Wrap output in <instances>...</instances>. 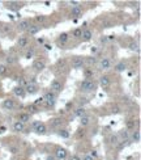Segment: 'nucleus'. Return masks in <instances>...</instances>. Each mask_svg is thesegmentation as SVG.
Wrapping results in <instances>:
<instances>
[{
  "label": "nucleus",
  "instance_id": "nucleus-16",
  "mask_svg": "<svg viewBox=\"0 0 141 160\" xmlns=\"http://www.w3.org/2000/svg\"><path fill=\"white\" fill-rule=\"evenodd\" d=\"M141 139V132L140 130H135V131L132 132V135H131V141L132 142H135V143H138Z\"/></svg>",
  "mask_w": 141,
  "mask_h": 160
},
{
  "label": "nucleus",
  "instance_id": "nucleus-30",
  "mask_svg": "<svg viewBox=\"0 0 141 160\" xmlns=\"http://www.w3.org/2000/svg\"><path fill=\"white\" fill-rule=\"evenodd\" d=\"M84 74H85V76H86V79L89 80V79H90V77H92V76H93V70H92V68H86V70H85V71H84Z\"/></svg>",
  "mask_w": 141,
  "mask_h": 160
},
{
  "label": "nucleus",
  "instance_id": "nucleus-11",
  "mask_svg": "<svg viewBox=\"0 0 141 160\" xmlns=\"http://www.w3.org/2000/svg\"><path fill=\"white\" fill-rule=\"evenodd\" d=\"M110 77L106 76V75H103V76L99 77V84H101L102 88H108L110 87Z\"/></svg>",
  "mask_w": 141,
  "mask_h": 160
},
{
  "label": "nucleus",
  "instance_id": "nucleus-41",
  "mask_svg": "<svg viewBox=\"0 0 141 160\" xmlns=\"http://www.w3.org/2000/svg\"><path fill=\"white\" fill-rule=\"evenodd\" d=\"M70 160H81L80 156H77V155H73V156L70 157Z\"/></svg>",
  "mask_w": 141,
  "mask_h": 160
},
{
  "label": "nucleus",
  "instance_id": "nucleus-8",
  "mask_svg": "<svg viewBox=\"0 0 141 160\" xmlns=\"http://www.w3.org/2000/svg\"><path fill=\"white\" fill-rule=\"evenodd\" d=\"M29 26H30V21H29V20H22V21L19 22L17 29H19L20 32H25V30H28Z\"/></svg>",
  "mask_w": 141,
  "mask_h": 160
},
{
  "label": "nucleus",
  "instance_id": "nucleus-44",
  "mask_svg": "<svg viewBox=\"0 0 141 160\" xmlns=\"http://www.w3.org/2000/svg\"><path fill=\"white\" fill-rule=\"evenodd\" d=\"M88 61H89V63H95V59L94 58H89Z\"/></svg>",
  "mask_w": 141,
  "mask_h": 160
},
{
  "label": "nucleus",
  "instance_id": "nucleus-40",
  "mask_svg": "<svg viewBox=\"0 0 141 160\" xmlns=\"http://www.w3.org/2000/svg\"><path fill=\"white\" fill-rule=\"evenodd\" d=\"M39 123H41V121H35V122L31 123V127H33V129H35V127H37L38 125H39Z\"/></svg>",
  "mask_w": 141,
  "mask_h": 160
},
{
  "label": "nucleus",
  "instance_id": "nucleus-26",
  "mask_svg": "<svg viewBox=\"0 0 141 160\" xmlns=\"http://www.w3.org/2000/svg\"><path fill=\"white\" fill-rule=\"evenodd\" d=\"M81 34H82V30H81L80 28L74 29V30L72 32V36H73L74 38H80V37H81Z\"/></svg>",
  "mask_w": 141,
  "mask_h": 160
},
{
  "label": "nucleus",
  "instance_id": "nucleus-1",
  "mask_svg": "<svg viewBox=\"0 0 141 160\" xmlns=\"http://www.w3.org/2000/svg\"><path fill=\"white\" fill-rule=\"evenodd\" d=\"M43 100H45V104H46L47 108H52L56 102V96H55V93H52L51 91H49V92L45 93Z\"/></svg>",
  "mask_w": 141,
  "mask_h": 160
},
{
  "label": "nucleus",
  "instance_id": "nucleus-14",
  "mask_svg": "<svg viewBox=\"0 0 141 160\" xmlns=\"http://www.w3.org/2000/svg\"><path fill=\"white\" fill-rule=\"evenodd\" d=\"M81 37H82L84 41H90L92 40V37H93V32L90 30V29H85V30H82Z\"/></svg>",
  "mask_w": 141,
  "mask_h": 160
},
{
  "label": "nucleus",
  "instance_id": "nucleus-37",
  "mask_svg": "<svg viewBox=\"0 0 141 160\" xmlns=\"http://www.w3.org/2000/svg\"><path fill=\"white\" fill-rule=\"evenodd\" d=\"M69 4L72 5V8H74V7H80V1H76V0H70Z\"/></svg>",
  "mask_w": 141,
  "mask_h": 160
},
{
  "label": "nucleus",
  "instance_id": "nucleus-15",
  "mask_svg": "<svg viewBox=\"0 0 141 160\" xmlns=\"http://www.w3.org/2000/svg\"><path fill=\"white\" fill-rule=\"evenodd\" d=\"M13 93H15L17 97H25V95H26V93H25L24 87H20V85L16 87L15 89H13Z\"/></svg>",
  "mask_w": 141,
  "mask_h": 160
},
{
  "label": "nucleus",
  "instance_id": "nucleus-27",
  "mask_svg": "<svg viewBox=\"0 0 141 160\" xmlns=\"http://www.w3.org/2000/svg\"><path fill=\"white\" fill-rule=\"evenodd\" d=\"M110 143L114 146H116L118 143H119V136L118 135H111L110 136Z\"/></svg>",
  "mask_w": 141,
  "mask_h": 160
},
{
  "label": "nucleus",
  "instance_id": "nucleus-18",
  "mask_svg": "<svg viewBox=\"0 0 141 160\" xmlns=\"http://www.w3.org/2000/svg\"><path fill=\"white\" fill-rule=\"evenodd\" d=\"M19 121L20 122H22V123L29 122V121H30V114L29 113H21L19 116Z\"/></svg>",
  "mask_w": 141,
  "mask_h": 160
},
{
  "label": "nucleus",
  "instance_id": "nucleus-38",
  "mask_svg": "<svg viewBox=\"0 0 141 160\" xmlns=\"http://www.w3.org/2000/svg\"><path fill=\"white\" fill-rule=\"evenodd\" d=\"M16 59L13 58V56H7V63H9V65H12V63H15Z\"/></svg>",
  "mask_w": 141,
  "mask_h": 160
},
{
  "label": "nucleus",
  "instance_id": "nucleus-47",
  "mask_svg": "<svg viewBox=\"0 0 141 160\" xmlns=\"http://www.w3.org/2000/svg\"><path fill=\"white\" fill-rule=\"evenodd\" d=\"M92 52H97V49H95V47H92Z\"/></svg>",
  "mask_w": 141,
  "mask_h": 160
},
{
  "label": "nucleus",
  "instance_id": "nucleus-45",
  "mask_svg": "<svg viewBox=\"0 0 141 160\" xmlns=\"http://www.w3.org/2000/svg\"><path fill=\"white\" fill-rule=\"evenodd\" d=\"M46 160H56V159H55V156H47Z\"/></svg>",
  "mask_w": 141,
  "mask_h": 160
},
{
  "label": "nucleus",
  "instance_id": "nucleus-23",
  "mask_svg": "<svg viewBox=\"0 0 141 160\" xmlns=\"http://www.w3.org/2000/svg\"><path fill=\"white\" fill-rule=\"evenodd\" d=\"M61 123H63L61 118H54V120H51V127H59Z\"/></svg>",
  "mask_w": 141,
  "mask_h": 160
},
{
  "label": "nucleus",
  "instance_id": "nucleus-32",
  "mask_svg": "<svg viewBox=\"0 0 141 160\" xmlns=\"http://www.w3.org/2000/svg\"><path fill=\"white\" fill-rule=\"evenodd\" d=\"M127 129H128V130L135 129V121H133V120L127 121Z\"/></svg>",
  "mask_w": 141,
  "mask_h": 160
},
{
  "label": "nucleus",
  "instance_id": "nucleus-31",
  "mask_svg": "<svg viewBox=\"0 0 141 160\" xmlns=\"http://www.w3.org/2000/svg\"><path fill=\"white\" fill-rule=\"evenodd\" d=\"M129 49H131L132 51H138V50H140V47H138V43L137 42H132L131 45H129Z\"/></svg>",
  "mask_w": 141,
  "mask_h": 160
},
{
  "label": "nucleus",
  "instance_id": "nucleus-28",
  "mask_svg": "<svg viewBox=\"0 0 141 160\" xmlns=\"http://www.w3.org/2000/svg\"><path fill=\"white\" fill-rule=\"evenodd\" d=\"M58 134H59V136H61V138H64V139L69 138V132H68V130H60Z\"/></svg>",
  "mask_w": 141,
  "mask_h": 160
},
{
  "label": "nucleus",
  "instance_id": "nucleus-4",
  "mask_svg": "<svg viewBox=\"0 0 141 160\" xmlns=\"http://www.w3.org/2000/svg\"><path fill=\"white\" fill-rule=\"evenodd\" d=\"M24 89H25V93H28V95H34V93L38 92V87H37L35 83H28L24 87Z\"/></svg>",
  "mask_w": 141,
  "mask_h": 160
},
{
  "label": "nucleus",
  "instance_id": "nucleus-25",
  "mask_svg": "<svg viewBox=\"0 0 141 160\" xmlns=\"http://www.w3.org/2000/svg\"><path fill=\"white\" fill-rule=\"evenodd\" d=\"M126 63L124 62H120V63H118L116 66H115V68H116V71H119V72H122V71H124L126 70Z\"/></svg>",
  "mask_w": 141,
  "mask_h": 160
},
{
  "label": "nucleus",
  "instance_id": "nucleus-33",
  "mask_svg": "<svg viewBox=\"0 0 141 160\" xmlns=\"http://www.w3.org/2000/svg\"><path fill=\"white\" fill-rule=\"evenodd\" d=\"M120 136L123 138V141H128V130H122Z\"/></svg>",
  "mask_w": 141,
  "mask_h": 160
},
{
  "label": "nucleus",
  "instance_id": "nucleus-29",
  "mask_svg": "<svg viewBox=\"0 0 141 160\" xmlns=\"http://www.w3.org/2000/svg\"><path fill=\"white\" fill-rule=\"evenodd\" d=\"M7 72H8V68H7L5 65H0V76H4V75H7Z\"/></svg>",
  "mask_w": 141,
  "mask_h": 160
},
{
  "label": "nucleus",
  "instance_id": "nucleus-5",
  "mask_svg": "<svg viewBox=\"0 0 141 160\" xmlns=\"http://www.w3.org/2000/svg\"><path fill=\"white\" fill-rule=\"evenodd\" d=\"M61 88H63V85H61V83L59 81V80H52L51 81V85H50V89H51L52 93H59L61 92Z\"/></svg>",
  "mask_w": 141,
  "mask_h": 160
},
{
  "label": "nucleus",
  "instance_id": "nucleus-10",
  "mask_svg": "<svg viewBox=\"0 0 141 160\" xmlns=\"http://www.w3.org/2000/svg\"><path fill=\"white\" fill-rule=\"evenodd\" d=\"M65 157H67V151L64 150V148H58L55 152V159L58 160H64Z\"/></svg>",
  "mask_w": 141,
  "mask_h": 160
},
{
  "label": "nucleus",
  "instance_id": "nucleus-35",
  "mask_svg": "<svg viewBox=\"0 0 141 160\" xmlns=\"http://www.w3.org/2000/svg\"><path fill=\"white\" fill-rule=\"evenodd\" d=\"M42 104H45V100H43V97H39V99H37V101L34 102V106H38V105Z\"/></svg>",
  "mask_w": 141,
  "mask_h": 160
},
{
  "label": "nucleus",
  "instance_id": "nucleus-19",
  "mask_svg": "<svg viewBox=\"0 0 141 160\" xmlns=\"http://www.w3.org/2000/svg\"><path fill=\"white\" fill-rule=\"evenodd\" d=\"M39 30H41V28L38 26V25H30V26L28 28V33L30 34V36H34V34H37Z\"/></svg>",
  "mask_w": 141,
  "mask_h": 160
},
{
  "label": "nucleus",
  "instance_id": "nucleus-7",
  "mask_svg": "<svg viewBox=\"0 0 141 160\" xmlns=\"http://www.w3.org/2000/svg\"><path fill=\"white\" fill-rule=\"evenodd\" d=\"M15 106H16L15 100H12V99H7V100H4V102H3V108L5 109V110H12V109H15Z\"/></svg>",
  "mask_w": 141,
  "mask_h": 160
},
{
  "label": "nucleus",
  "instance_id": "nucleus-42",
  "mask_svg": "<svg viewBox=\"0 0 141 160\" xmlns=\"http://www.w3.org/2000/svg\"><path fill=\"white\" fill-rule=\"evenodd\" d=\"M90 156H92L93 159H94V157H97V151H92V152H90Z\"/></svg>",
  "mask_w": 141,
  "mask_h": 160
},
{
  "label": "nucleus",
  "instance_id": "nucleus-12",
  "mask_svg": "<svg viewBox=\"0 0 141 160\" xmlns=\"http://www.w3.org/2000/svg\"><path fill=\"white\" fill-rule=\"evenodd\" d=\"M34 131L37 132V134H39V135H43V134H46L47 132V127L45 123H39L35 129H34Z\"/></svg>",
  "mask_w": 141,
  "mask_h": 160
},
{
  "label": "nucleus",
  "instance_id": "nucleus-17",
  "mask_svg": "<svg viewBox=\"0 0 141 160\" xmlns=\"http://www.w3.org/2000/svg\"><path fill=\"white\" fill-rule=\"evenodd\" d=\"M81 13H82L81 7H74V8L70 9V16H73V17H80Z\"/></svg>",
  "mask_w": 141,
  "mask_h": 160
},
{
  "label": "nucleus",
  "instance_id": "nucleus-36",
  "mask_svg": "<svg viewBox=\"0 0 141 160\" xmlns=\"http://www.w3.org/2000/svg\"><path fill=\"white\" fill-rule=\"evenodd\" d=\"M29 112H30V113H29V114H33V113H37V112H38V109H37V106H34V105H31V106H29Z\"/></svg>",
  "mask_w": 141,
  "mask_h": 160
},
{
  "label": "nucleus",
  "instance_id": "nucleus-9",
  "mask_svg": "<svg viewBox=\"0 0 141 160\" xmlns=\"http://www.w3.org/2000/svg\"><path fill=\"white\" fill-rule=\"evenodd\" d=\"M99 67H101L102 70H108V68L111 67V61L108 58H102L101 61H99Z\"/></svg>",
  "mask_w": 141,
  "mask_h": 160
},
{
  "label": "nucleus",
  "instance_id": "nucleus-6",
  "mask_svg": "<svg viewBox=\"0 0 141 160\" xmlns=\"http://www.w3.org/2000/svg\"><path fill=\"white\" fill-rule=\"evenodd\" d=\"M33 68H34L35 71H38V72H41V71H43L45 68H46V62H45V61H41V59H38V61L34 62Z\"/></svg>",
  "mask_w": 141,
  "mask_h": 160
},
{
  "label": "nucleus",
  "instance_id": "nucleus-20",
  "mask_svg": "<svg viewBox=\"0 0 141 160\" xmlns=\"http://www.w3.org/2000/svg\"><path fill=\"white\" fill-rule=\"evenodd\" d=\"M17 43H19L20 47H25L28 45V38L25 37V36H21V37L19 38V41H17Z\"/></svg>",
  "mask_w": 141,
  "mask_h": 160
},
{
  "label": "nucleus",
  "instance_id": "nucleus-24",
  "mask_svg": "<svg viewBox=\"0 0 141 160\" xmlns=\"http://www.w3.org/2000/svg\"><path fill=\"white\" fill-rule=\"evenodd\" d=\"M81 126H88L90 123V117L89 116H84V117H81Z\"/></svg>",
  "mask_w": 141,
  "mask_h": 160
},
{
  "label": "nucleus",
  "instance_id": "nucleus-13",
  "mask_svg": "<svg viewBox=\"0 0 141 160\" xmlns=\"http://www.w3.org/2000/svg\"><path fill=\"white\" fill-rule=\"evenodd\" d=\"M13 130L17 132H22L25 130V123L20 122V121H16V122L13 123Z\"/></svg>",
  "mask_w": 141,
  "mask_h": 160
},
{
  "label": "nucleus",
  "instance_id": "nucleus-21",
  "mask_svg": "<svg viewBox=\"0 0 141 160\" xmlns=\"http://www.w3.org/2000/svg\"><path fill=\"white\" fill-rule=\"evenodd\" d=\"M74 116L76 117H84V116H86V110L84 108H77L76 110H74Z\"/></svg>",
  "mask_w": 141,
  "mask_h": 160
},
{
  "label": "nucleus",
  "instance_id": "nucleus-34",
  "mask_svg": "<svg viewBox=\"0 0 141 160\" xmlns=\"http://www.w3.org/2000/svg\"><path fill=\"white\" fill-rule=\"evenodd\" d=\"M33 55H34V50H33V49H31V50H28V52H26L25 58H26V59H30V58H33Z\"/></svg>",
  "mask_w": 141,
  "mask_h": 160
},
{
  "label": "nucleus",
  "instance_id": "nucleus-46",
  "mask_svg": "<svg viewBox=\"0 0 141 160\" xmlns=\"http://www.w3.org/2000/svg\"><path fill=\"white\" fill-rule=\"evenodd\" d=\"M38 42H39V43H43V42H45V40H43V38H39V40H38Z\"/></svg>",
  "mask_w": 141,
  "mask_h": 160
},
{
  "label": "nucleus",
  "instance_id": "nucleus-22",
  "mask_svg": "<svg viewBox=\"0 0 141 160\" xmlns=\"http://www.w3.org/2000/svg\"><path fill=\"white\" fill-rule=\"evenodd\" d=\"M68 33H61L60 36H59V43H61V45H64V43H67L68 41Z\"/></svg>",
  "mask_w": 141,
  "mask_h": 160
},
{
  "label": "nucleus",
  "instance_id": "nucleus-39",
  "mask_svg": "<svg viewBox=\"0 0 141 160\" xmlns=\"http://www.w3.org/2000/svg\"><path fill=\"white\" fill-rule=\"evenodd\" d=\"M81 160H94V159H93V157L90 156V155H84L82 159H81Z\"/></svg>",
  "mask_w": 141,
  "mask_h": 160
},
{
  "label": "nucleus",
  "instance_id": "nucleus-43",
  "mask_svg": "<svg viewBox=\"0 0 141 160\" xmlns=\"http://www.w3.org/2000/svg\"><path fill=\"white\" fill-rule=\"evenodd\" d=\"M11 151H12V154H16V152H17V148H16V147H12V148H11Z\"/></svg>",
  "mask_w": 141,
  "mask_h": 160
},
{
  "label": "nucleus",
  "instance_id": "nucleus-3",
  "mask_svg": "<svg viewBox=\"0 0 141 160\" xmlns=\"http://www.w3.org/2000/svg\"><path fill=\"white\" fill-rule=\"evenodd\" d=\"M84 63H85V59H84L82 56H74V58L72 59V68L78 70V68H81L84 66Z\"/></svg>",
  "mask_w": 141,
  "mask_h": 160
},
{
  "label": "nucleus",
  "instance_id": "nucleus-2",
  "mask_svg": "<svg viewBox=\"0 0 141 160\" xmlns=\"http://www.w3.org/2000/svg\"><path fill=\"white\" fill-rule=\"evenodd\" d=\"M80 88L82 91H85V92H92V91H94L95 88H97V84L93 81V80H84V81H81L80 84Z\"/></svg>",
  "mask_w": 141,
  "mask_h": 160
}]
</instances>
